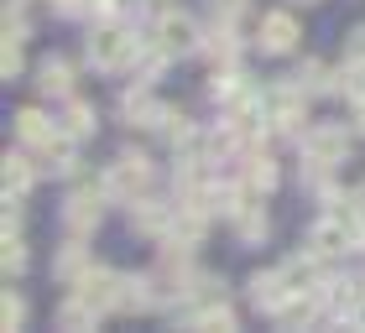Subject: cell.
<instances>
[{
    "instance_id": "1",
    "label": "cell",
    "mask_w": 365,
    "mask_h": 333,
    "mask_svg": "<svg viewBox=\"0 0 365 333\" xmlns=\"http://www.w3.org/2000/svg\"><path fill=\"white\" fill-rule=\"evenodd\" d=\"M136 58H141L136 31H125V26H94V37H89V63H94V68H125V63H136Z\"/></svg>"
},
{
    "instance_id": "2",
    "label": "cell",
    "mask_w": 365,
    "mask_h": 333,
    "mask_svg": "<svg viewBox=\"0 0 365 333\" xmlns=\"http://www.w3.org/2000/svg\"><path fill=\"white\" fill-rule=\"evenodd\" d=\"M120 287H125V276H115V271H89L73 281V297L78 302H89L94 312H110V307H120Z\"/></svg>"
},
{
    "instance_id": "3",
    "label": "cell",
    "mask_w": 365,
    "mask_h": 333,
    "mask_svg": "<svg viewBox=\"0 0 365 333\" xmlns=\"http://www.w3.org/2000/svg\"><path fill=\"white\" fill-rule=\"evenodd\" d=\"M146 182H152V162H146L141 152H125V157H115V166L105 172V193H115V198H136Z\"/></svg>"
},
{
    "instance_id": "4",
    "label": "cell",
    "mask_w": 365,
    "mask_h": 333,
    "mask_svg": "<svg viewBox=\"0 0 365 333\" xmlns=\"http://www.w3.org/2000/svg\"><path fill=\"white\" fill-rule=\"evenodd\" d=\"M350 152V136H344V125H313L303 136V157L313 166H329V162H344Z\"/></svg>"
},
{
    "instance_id": "5",
    "label": "cell",
    "mask_w": 365,
    "mask_h": 333,
    "mask_svg": "<svg viewBox=\"0 0 365 333\" xmlns=\"http://www.w3.org/2000/svg\"><path fill=\"white\" fill-rule=\"evenodd\" d=\"M157 42L168 47V53H193V47H198V26H193V16H182V11H162V21H157Z\"/></svg>"
},
{
    "instance_id": "6",
    "label": "cell",
    "mask_w": 365,
    "mask_h": 333,
    "mask_svg": "<svg viewBox=\"0 0 365 333\" xmlns=\"http://www.w3.org/2000/svg\"><path fill=\"white\" fill-rule=\"evenodd\" d=\"M261 110H267L272 125L292 130L297 120H303V89H297V83H287V89H272L267 99H261Z\"/></svg>"
},
{
    "instance_id": "7",
    "label": "cell",
    "mask_w": 365,
    "mask_h": 333,
    "mask_svg": "<svg viewBox=\"0 0 365 333\" xmlns=\"http://www.w3.org/2000/svg\"><path fill=\"white\" fill-rule=\"evenodd\" d=\"M120 115H125V120L130 125H141V130H152V125H162V120H168V105H157V99L152 94H146V89H130L125 99H120Z\"/></svg>"
},
{
    "instance_id": "8",
    "label": "cell",
    "mask_w": 365,
    "mask_h": 333,
    "mask_svg": "<svg viewBox=\"0 0 365 333\" xmlns=\"http://www.w3.org/2000/svg\"><path fill=\"white\" fill-rule=\"evenodd\" d=\"M99 193H105V182H89V188H78L73 198H68V229L73 235H89V229L99 224Z\"/></svg>"
},
{
    "instance_id": "9",
    "label": "cell",
    "mask_w": 365,
    "mask_h": 333,
    "mask_svg": "<svg viewBox=\"0 0 365 333\" xmlns=\"http://www.w3.org/2000/svg\"><path fill=\"white\" fill-rule=\"evenodd\" d=\"M173 219H178V204H136L130 198V224L146 235H173Z\"/></svg>"
},
{
    "instance_id": "10",
    "label": "cell",
    "mask_w": 365,
    "mask_h": 333,
    "mask_svg": "<svg viewBox=\"0 0 365 333\" xmlns=\"http://www.w3.org/2000/svg\"><path fill=\"white\" fill-rule=\"evenodd\" d=\"M292 42H297V21H292L287 11L261 16V47H267V53H287Z\"/></svg>"
},
{
    "instance_id": "11",
    "label": "cell",
    "mask_w": 365,
    "mask_h": 333,
    "mask_svg": "<svg viewBox=\"0 0 365 333\" xmlns=\"http://www.w3.org/2000/svg\"><path fill=\"white\" fill-rule=\"evenodd\" d=\"M282 276H287L292 292H319V276H324V255H292L287 265H282Z\"/></svg>"
},
{
    "instance_id": "12",
    "label": "cell",
    "mask_w": 365,
    "mask_h": 333,
    "mask_svg": "<svg viewBox=\"0 0 365 333\" xmlns=\"http://www.w3.org/2000/svg\"><path fill=\"white\" fill-rule=\"evenodd\" d=\"M313 312H319L313 292H287V297L277 302V312H272V318H277L282 328H303V323H313Z\"/></svg>"
},
{
    "instance_id": "13",
    "label": "cell",
    "mask_w": 365,
    "mask_h": 333,
    "mask_svg": "<svg viewBox=\"0 0 365 333\" xmlns=\"http://www.w3.org/2000/svg\"><path fill=\"white\" fill-rule=\"evenodd\" d=\"M360 302H365V281H329V312L334 318L350 323Z\"/></svg>"
},
{
    "instance_id": "14",
    "label": "cell",
    "mask_w": 365,
    "mask_h": 333,
    "mask_svg": "<svg viewBox=\"0 0 365 333\" xmlns=\"http://www.w3.org/2000/svg\"><path fill=\"white\" fill-rule=\"evenodd\" d=\"M287 292H292V287H287V276H282V271L251 281V302H256V307H267V312H277V302H282Z\"/></svg>"
},
{
    "instance_id": "15",
    "label": "cell",
    "mask_w": 365,
    "mask_h": 333,
    "mask_svg": "<svg viewBox=\"0 0 365 333\" xmlns=\"http://www.w3.org/2000/svg\"><path fill=\"white\" fill-rule=\"evenodd\" d=\"M235 229H240V240H267V213H261L256 198H240V208H235Z\"/></svg>"
},
{
    "instance_id": "16",
    "label": "cell",
    "mask_w": 365,
    "mask_h": 333,
    "mask_svg": "<svg viewBox=\"0 0 365 333\" xmlns=\"http://www.w3.org/2000/svg\"><path fill=\"white\" fill-rule=\"evenodd\" d=\"M0 182H6V198H21L26 188H31V162L26 157H6V166H0Z\"/></svg>"
},
{
    "instance_id": "17",
    "label": "cell",
    "mask_w": 365,
    "mask_h": 333,
    "mask_svg": "<svg viewBox=\"0 0 365 333\" xmlns=\"http://www.w3.org/2000/svg\"><path fill=\"white\" fill-rule=\"evenodd\" d=\"M16 130H21V141H26V146L53 141V125H47V115H42V110H21V115H16Z\"/></svg>"
},
{
    "instance_id": "18",
    "label": "cell",
    "mask_w": 365,
    "mask_h": 333,
    "mask_svg": "<svg viewBox=\"0 0 365 333\" xmlns=\"http://www.w3.org/2000/svg\"><path fill=\"white\" fill-rule=\"evenodd\" d=\"M73 141L78 136H68V130H53V141H42V157L58 166V172H68L73 166Z\"/></svg>"
},
{
    "instance_id": "19",
    "label": "cell",
    "mask_w": 365,
    "mask_h": 333,
    "mask_svg": "<svg viewBox=\"0 0 365 333\" xmlns=\"http://www.w3.org/2000/svg\"><path fill=\"white\" fill-rule=\"evenodd\" d=\"M245 182H251V188H256V193H267V188H272V182H277V162H272L267 152H256L251 162H245Z\"/></svg>"
},
{
    "instance_id": "20",
    "label": "cell",
    "mask_w": 365,
    "mask_h": 333,
    "mask_svg": "<svg viewBox=\"0 0 365 333\" xmlns=\"http://www.w3.org/2000/svg\"><path fill=\"white\" fill-rule=\"evenodd\" d=\"M94 318H99V312H94L89 302H78V297H68V302H63V312H58L63 328H94Z\"/></svg>"
},
{
    "instance_id": "21",
    "label": "cell",
    "mask_w": 365,
    "mask_h": 333,
    "mask_svg": "<svg viewBox=\"0 0 365 333\" xmlns=\"http://www.w3.org/2000/svg\"><path fill=\"white\" fill-rule=\"evenodd\" d=\"M42 94H68V63H58V58H47L42 63Z\"/></svg>"
},
{
    "instance_id": "22",
    "label": "cell",
    "mask_w": 365,
    "mask_h": 333,
    "mask_svg": "<svg viewBox=\"0 0 365 333\" xmlns=\"http://www.w3.org/2000/svg\"><path fill=\"white\" fill-rule=\"evenodd\" d=\"M63 130H68V136H89V130H94V110L84 105V99H73V105H68V115H63Z\"/></svg>"
},
{
    "instance_id": "23",
    "label": "cell",
    "mask_w": 365,
    "mask_h": 333,
    "mask_svg": "<svg viewBox=\"0 0 365 333\" xmlns=\"http://www.w3.org/2000/svg\"><path fill=\"white\" fill-rule=\"evenodd\" d=\"M193 328H220V333H225V328H235V312H230L225 302H209V307L193 318Z\"/></svg>"
},
{
    "instance_id": "24",
    "label": "cell",
    "mask_w": 365,
    "mask_h": 333,
    "mask_svg": "<svg viewBox=\"0 0 365 333\" xmlns=\"http://www.w3.org/2000/svg\"><path fill=\"white\" fill-rule=\"evenodd\" d=\"M292 83H297V89H303V94H319L324 83H329V78H324V63H303V68H297V78H292Z\"/></svg>"
},
{
    "instance_id": "25",
    "label": "cell",
    "mask_w": 365,
    "mask_h": 333,
    "mask_svg": "<svg viewBox=\"0 0 365 333\" xmlns=\"http://www.w3.org/2000/svg\"><path fill=\"white\" fill-rule=\"evenodd\" d=\"M21 73V42L6 37V47H0V78H16Z\"/></svg>"
},
{
    "instance_id": "26",
    "label": "cell",
    "mask_w": 365,
    "mask_h": 333,
    "mask_svg": "<svg viewBox=\"0 0 365 333\" xmlns=\"http://www.w3.org/2000/svg\"><path fill=\"white\" fill-rule=\"evenodd\" d=\"M0 265H6V276H16L26 265V250H21V240L16 235H6V250H0Z\"/></svg>"
},
{
    "instance_id": "27",
    "label": "cell",
    "mask_w": 365,
    "mask_h": 333,
    "mask_svg": "<svg viewBox=\"0 0 365 333\" xmlns=\"http://www.w3.org/2000/svg\"><path fill=\"white\" fill-rule=\"evenodd\" d=\"M344 94H350L355 105H365V63H350V68H344Z\"/></svg>"
},
{
    "instance_id": "28",
    "label": "cell",
    "mask_w": 365,
    "mask_h": 333,
    "mask_svg": "<svg viewBox=\"0 0 365 333\" xmlns=\"http://www.w3.org/2000/svg\"><path fill=\"white\" fill-rule=\"evenodd\" d=\"M21 318H26V302L6 292V302H0V323H6V328H21Z\"/></svg>"
},
{
    "instance_id": "29",
    "label": "cell",
    "mask_w": 365,
    "mask_h": 333,
    "mask_svg": "<svg viewBox=\"0 0 365 333\" xmlns=\"http://www.w3.org/2000/svg\"><path fill=\"white\" fill-rule=\"evenodd\" d=\"M58 271L68 276V281H78V276H84V255H78V250H68V255L58 260Z\"/></svg>"
},
{
    "instance_id": "30",
    "label": "cell",
    "mask_w": 365,
    "mask_h": 333,
    "mask_svg": "<svg viewBox=\"0 0 365 333\" xmlns=\"http://www.w3.org/2000/svg\"><path fill=\"white\" fill-rule=\"evenodd\" d=\"M245 11V0H214V16H220V21H230V16H240Z\"/></svg>"
},
{
    "instance_id": "31",
    "label": "cell",
    "mask_w": 365,
    "mask_h": 333,
    "mask_svg": "<svg viewBox=\"0 0 365 333\" xmlns=\"http://www.w3.org/2000/svg\"><path fill=\"white\" fill-rule=\"evenodd\" d=\"M350 63H365V26L350 31Z\"/></svg>"
},
{
    "instance_id": "32",
    "label": "cell",
    "mask_w": 365,
    "mask_h": 333,
    "mask_svg": "<svg viewBox=\"0 0 365 333\" xmlns=\"http://www.w3.org/2000/svg\"><path fill=\"white\" fill-rule=\"evenodd\" d=\"M350 323H355V328H365V302L355 307V318H350Z\"/></svg>"
},
{
    "instance_id": "33",
    "label": "cell",
    "mask_w": 365,
    "mask_h": 333,
    "mask_svg": "<svg viewBox=\"0 0 365 333\" xmlns=\"http://www.w3.org/2000/svg\"><path fill=\"white\" fill-rule=\"evenodd\" d=\"M355 208H360V213H365V188H360V193H355Z\"/></svg>"
}]
</instances>
